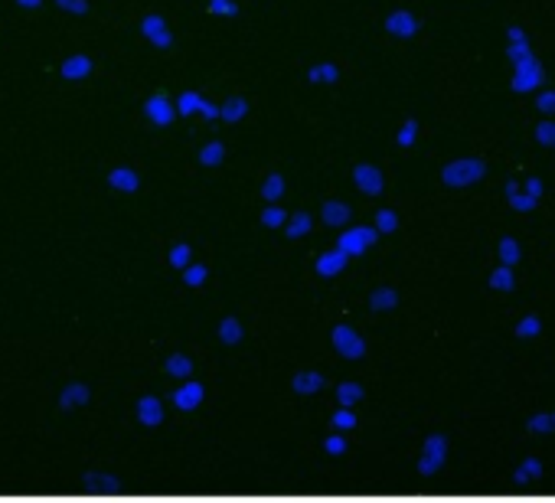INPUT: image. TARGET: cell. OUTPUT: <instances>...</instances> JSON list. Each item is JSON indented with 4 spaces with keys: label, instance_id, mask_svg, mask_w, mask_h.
I'll list each match as a JSON object with an SVG mask.
<instances>
[{
    "label": "cell",
    "instance_id": "obj_1",
    "mask_svg": "<svg viewBox=\"0 0 555 503\" xmlns=\"http://www.w3.org/2000/svg\"><path fill=\"white\" fill-rule=\"evenodd\" d=\"M487 177V164L480 161V157H461V161H451L444 164L441 170V183L451 190H464V187H474L477 180Z\"/></svg>",
    "mask_w": 555,
    "mask_h": 503
},
{
    "label": "cell",
    "instance_id": "obj_2",
    "mask_svg": "<svg viewBox=\"0 0 555 503\" xmlns=\"http://www.w3.org/2000/svg\"><path fill=\"white\" fill-rule=\"evenodd\" d=\"M546 85V66L539 63L536 56H526L520 63H513V92L526 95V92H539Z\"/></svg>",
    "mask_w": 555,
    "mask_h": 503
},
{
    "label": "cell",
    "instance_id": "obj_3",
    "mask_svg": "<svg viewBox=\"0 0 555 503\" xmlns=\"http://www.w3.org/2000/svg\"><path fill=\"white\" fill-rule=\"evenodd\" d=\"M444 461H448V438L444 435H428L422 445V458H418V477H435Z\"/></svg>",
    "mask_w": 555,
    "mask_h": 503
},
{
    "label": "cell",
    "instance_id": "obj_4",
    "mask_svg": "<svg viewBox=\"0 0 555 503\" xmlns=\"http://www.w3.org/2000/svg\"><path fill=\"white\" fill-rule=\"evenodd\" d=\"M379 236H382V232L376 226H347V229H343V236L337 239V249L347 252L350 259H356V255H363V252L373 249Z\"/></svg>",
    "mask_w": 555,
    "mask_h": 503
},
{
    "label": "cell",
    "instance_id": "obj_5",
    "mask_svg": "<svg viewBox=\"0 0 555 503\" xmlns=\"http://www.w3.org/2000/svg\"><path fill=\"white\" fill-rule=\"evenodd\" d=\"M330 343H333V350H337L343 360H363L366 357V340L356 334L350 324L333 327L330 330Z\"/></svg>",
    "mask_w": 555,
    "mask_h": 503
},
{
    "label": "cell",
    "instance_id": "obj_6",
    "mask_svg": "<svg viewBox=\"0 0 555 503\" xmlns=\"http://www.w3.org/2000/svg\"><path fill=\"white\" fill-rule=\"evenodd\" d=\"M353 183H356V190L366 193V196L386 193V177H382V170L376 164H356L353 167Z\"/></svg>",
    "mask_w": 555,
    "mask_h": 503
},
{
    "label": "cell",
    "instance_id": "obj_7",
    "mask_svg": "<svg viewBox=\"0 0 555 503\" xmlns=\"http://www.w3.org/2000/svg\"><path fill=\"white\" fill-rule=\"evenodd\" d=\"M144 115L151 118L157 128H167L170 121H174L180 112H177V105L170 102L167 95H151V98H147V102H144Z\"/></svg>",
    "mask_w": 555,
    "mask_h": 503
},
{
    "label": "cell",
    "instance_id": "obj_8",
    "mask_svg": "<svg viewBox=\"0 0 555 503\" xmlns=\"http://www.w3.org/2000/svg\"><path fill=\"white\" fill-rule=\"evenodd\" d=\"M347 265H350V255L343 252V249H330V252H320L317 255V262H314V272L320 278H337L347 272Z\"/></svg>",
    "mask_w": 555,
    "mask_h": 503
},
{
    "label": "cell",
    "instance_id": "obj_9",
    "mask_svg": "<svg viewBox=\"0 0 555 503\" xmlns=\"http://www.w3.org/2000/svg\"><path fill=\"white\" fill-rule=\"evenodd\" d=\"M141 33H144L147 40H151L157 49H170V46H174V33H170L167 20L157 17V14H147V17L141 20Z\"/></svg>",
    "mask_w": 555,
    "mask_h": 503
},
{
    "label": "cell",
    "instance_id": "obj_10",
    "mask_svg": "<svg viewBox=\"0 0 555 503\" xmlns=\"http://www.w3.org/2000/svg\"><path fill=\"white\" fill-rule=\"evenodd\" d=\"M418 27H422V23H418L412 10H392V14L386 17V33L399 36V40H412Z\"/></svg>",
    "mask_w": 555,
    "mask_h": 503
},
{
    "label": "cell",
    "instance_id": "obj_11",
    "mask_svg": "<svg viewBox=\"0 0 555 503\" xmlns=\"http://www.w3.org/2000/svg\"><path fill=\"white\" fill-rule=\"evenodd\" d=\"M203 399H206V386L203 383H196V379H187L177 392H174V406L180 412H193V409H200L203 406Z\"/></svg>",
    "mask_w": 555,
    "mask_h": 503
},
{
    "label": "cell",
    "instance_id": "obj_12",
    "mask_svg": "<svg viewBox=\"0 0 555 503\" xmlns=\"http://www.w3.org/2000/svg\"><path fill=\"white\" fill-rule=\"evenodd\" d=\"M324 386H327V376L317 373V370H301V373H294V379H291L294 396H317Z\"/></svg>",
    "mask_w": 555,
    "mask_h": 503
},
{
    "label": "cell",
    "instance_id": "obj_13",
    "mask_svg": "<svg viewBox=\"0 0 555 503\" xmlns=\"http://www.w3.org/2000/svg\"><path fill=\"white\" fill-rule=\"evenodd\" d=\"M503 193H507L510 210H516V213H533L536 206H539L536 196L526 193V190H520V183H516V180H507V187H503Z\"/></svg>",
    "mask_w": 555,
    "mask_h": 503
},
{
    "label": "cell",
    "instance_id": "obj_14",
    "mask_svg": "<svg viewBox=\"0 0 555 503\" xmlns=\"http://www.w3.org/2000/svg\"><path fill=\"white\" fill-rule=\"evenodd\" d=\"M350 206L343 203V200H327L324 206H320V219H324L327 226H333V229H347V223H350Z\"/></svg>",
    "mask_w": 555,
    "mask_h": 503
},
{
    "label": "cell",
    "instance_id": "obj_15",
    "mask_svg": "<svg viewBox=\"0 0 555 503\" xmlns=\"http://www.w3.org/2000/svg\"><path fill=\"white\" fill-rule=\"evenodd\" d=\"M542 477H546L542 461L539 458H526V461H520V468L513 471V484L516 487H529V484H539Z\"/></svg>",
    "mask_w": 555,
    "mask_h": 503
},
{
    "label": "cell",
    "instance_id": "obj_16",
    "mask_svg": "<svg viewBox=\"0 0 555 503\" xmlns=\"http://www.w3.org/2000/svg\"><path fill=\"white\" fill-rule=\"evenodd\" d=\"M138 422L147 425V428H157L160 422H164V406H160L157 396L138 399Z\"/></svg>",
    "mask_w": 555,
    "mask_h": 503
},
{
    "label": "cell",
    "instance_id": "obj_17",
    "mask_svg": "<svg viewBox=\"0 0 555 503\" xmlns=\"http://www.w3.org/2000/svg\"><path fill=\"white\" fill-rule=\"evenodd\" d=\"M399 308V291L396 288H376L373 294H369V311H396Z\"/></svg>",
    "mask_w": 555,
    "mask_h": 503
},
{
    "label": "cell",
    "instance_id": "obj_18",
    "mask_svg": "<svg viewBox=\"0 0 555 503\" xmlns=\"http://www.w3.org/2000/svg\"><path fill=\"white\" fill-rule=\"evenodd\" d=\"M487 285L493 288V291H503V294H510L513 288H516V272H513V265H497L490 272V278H487Z\"/></svg>",
    "mask_w": 555,
    "mask_h": 503
},
{
    "label": "cell",
    "instance_id": "obj_19",
    "mask_svg": "<svg viewBox=\"0 0 555 503\" xmlns=\"http://www.w3.org/2000/svg\"><path fill=\"white\" fill-rule=\"evenodd\" d=\"M108 183L115 190H121V193H138L141 177L134 174V170H128V167H118V170H111V174H108Z\"/></svg>",
    "mask_w": 555,
    "mask_h": 503
},
{
    "label": "cell",
    "instance_id": "obj_20",
    "mask_svg": "<svg viewBox=\"0 0 555 503\" xmlns=\"http://www.w3.org/2000/svg\"><path fill=\"white\" fill-rule=\"evenodd\" d=\"M245 337V327L239 317H222L219 321V340L226 343V347H239Z\"/></svg>",
    "mask_w": 555,
    "mask_h": 503
},
{
    "label": "cell",
    "instance_id": "obj_21",
    "mask_svg": "<svg viewBox=\"0 0 555 503\" xmlns=\"http://www.w3.org/2000/svg\"><path fill=\"white\" fill-rule=\"evenodd\" d=\"M314 229V216L311 213H291L288 216V223H285V232H288V239L294 242V239H304L307 236V232H311Z\"/></svg>",
    "mask_w": 555,
    "mask_h": 503
},
{
    "label": "cell",
    "instance_id": "obj_22",
    "mask_svg": "<svg viewBox=\"0 0 555 503\" xmlns=\"http://www.w3.org/2000/svg\"><path fill=\"white\" fill-rule=\"evenodd\" d=\"M245 115H249V102L242 95H232L222 102V121H229V125H239Z\"/></svg>",
    "mask_w": 555,
    "mask_h": 503
},
{
    "label": "cell",
    "instance_id": "obj_23",
    "mask_svg": "<svg viewBox=\"0 0 555 503\" xmlns=\"http://www.w3.org/2000/svg\"><path fill=\"white\" fill-rule=\"evenodd\" d=\"M307 79H311L314 85H337V82H340V66H337V63L311 66V72H307Z\"/></svg>",
    "mask_w": 555,
    "mask_h": 503
},
{
    "label": "cell",
    "instance_id": "obj_24",
    "mask_svg": "<svg viewBox=\"0 0 555 503\" xmlns=\"http://www.w3.org/2000/svg\"><path fill=\"white\" fill-rule=\"evenodd\" d=\"M497 255H500V262L503 265H520V259H523V249H520V242H516L513 236H503L500 242H497Z\"/></svg>",
    "mask_w": 555,
    "mask_h": 503
},
{
    "label": "cell",
    "instance_id": "obj_25",
    "mask_svg": "<svg viewBox=\"0 0 555 503\" xmlns=\"http://www.w3.org/2000/svg\"><path fill=\"white\" fill-rule=\"evenodd\" d=\"M529 435H552L555 432V412H536L526 419Z\"/></svg>",
    "mask_w": 555,
    "mask_h": 503
},
{
    "label": "cell",
    "instance_id": "obj_26",
    "mask_svg": "<svg viewBox=\"0 0 555 503\" xmlns=\"http://www.w3.org/2000/svg\"><path fill=\"white\" fill-rule=\"evenodd\" d=\"M366 399V389H363V383H340L337 386V402L340 406H360V402Z\"/></svg>",
    "mask_w": 555,
    "mask_h": 503
},
{
    "label": "cell",
    "instance_id": "obj_27",
    "mask_svg": "<svg viewBox=\"0 0 555 503\" xmlns=\"http://www.w3.org/2000/svg\"><path fill=\"white\" fill-rule=\"evenodd\" d=\"M285 190H288L285 177H281V174H268L265 183H262V200L265 203H278L281 196H285Z\"/></svg>",
    "mask_w": 555,
    "mask_h": 503
},
{
    "label": "cell",
    "instance_id": "obj_28",
    "mask_svg": "<svg viewBox=\"0 0 555 503\" xmlns=\"http://www.w3.org/2000/svg\"><path fill=\"white\" fill-rule=\"evenodd\" d=\"M89 402V386H82V383H72L63 389V396H59V406L63 409H72V406H85Z\"/></svg>",
    "mask_w": 555,
    "mask_h": 503
},
{
    "label": "cell",
    "instance_id": "obj_29",
    "mask_svg": "<svg viewBox=\"0 0 555 503\" xmlns=\"http://www.w3.org/2000/svg\"><path fill=\"white\" fill-rule=\"evenodd\" d=\"M222 161H226V144L222 141H209L200 147V164L203 167H219Z\"/></svg>",
    "mask_w": 555,
    "mask_h": 503
},
{
    "label": "cell",
    "instance_id": "obj_30",
    "mask_svg": "<svg viewBox=\"0 0 555 503\" xmlns=\"http://www.w3.org/2000/svg\"><path fill=\"white\" fill-rule=\"evenodd\" d=\"M164 370H167L170 376H177V379H190V373H193V360L187 357V353H174V357H167Z\"/></svg>",
    "mask_w": 555,
    "mask_h": 503
},
{
    "label": "cell",
    "instance_id": "obj_31",
    "mask_svg": "<svg viewBox=\"0 0 555 503\" xmlns=\"http://www.w3.org/2000/svg\"><path fill=\"white\" fill-rule=\"evenodd\" d=\"M288 216H291V213L285 210V206L268 203L265 210H262V226H265V229H281V226L288 223Z\"/></svg>",
    "mask_w": 555,
    "mask_h": 503
},
{
    "label": "cell",
    "instance_id": "obj_32",
    "mask_svg": "<svg viewBox=\"0 0 555 503\" xmlns=\"http://www.w3.org/2000/svg\"><path fill=\"white\" fill-rule=\"evenodd\" d=\"M92 72V59L89 56H72L63 63V76L66 79H82V76H89Z\"/></svg>",
    "mask_w": 555,
    "mask_h": 503
},
{
    "label": "cell",
    "instance_id": "obj_33",
    "mask_svg": "<svg viewBox=\"0 0 555 503\" xmlns=\"http://www.w3.org/2000/svg\"><path fill=\"white\" fill-rule=\"evenodd\" d=\"M330 425H333V432H353V428H356V415H353V409H350V406H340L337 412H333Z\"/></svg>",
    "mask_w": 555,
    "mask_h": 503
},
{
    "label": "cell",
    "instance_id": "obj_34",
    "mask_svg": "<svg viewBox=\"0 0 555 503\" xmlns=\"http://www.w3.org/2000/svg\"><path fill=\"white\" fill-rule=\"evenodd\" d=\"M542 334V321L536 314H526V317H520V321H516V337H523V340H529V337H539Z\"/></svg>",
    "mask_w": 555,
    "mask_h": 503
},
{
    "label": "cell",
    "instance_id": "obj_35",
    "mask_svg": "<svg viewBox=\"0 0 555 503\" xmlns=\"http://www.w3.org/2000/svg\"><path fill=\"white\" fill-rule=\"evenodd\" d=\"M415 141H418V121L415 118H405L402 128L396 131V144L399 147H412Z\"/></svg>",
    "mask_w": 555,
    "mask_h": 503
},
{
    "label": "cell",
    "instance_id": "obj_36",
    "mask_svg": "<svg viewBox=\"0 0 555 503\" xmlns=\"http://www.w3.org/2000/svg\"><path fill=\"white\" fill-rule=\"evenodd\" d=\"M200 105H203V95L200 92H183L177 98V112L180 115H196V112H200Z\"/></svg>",
    "mask_w": 555,
    "mask_h": 503
},
{
    "label": "cell",
    "instance_id": "obj_37",
    "mask_svg": "<svg viewBox=\"0 0 555 503\" xmlns=\"http://www.w3.org/2000/svg\"><path fill=\"white\" fill-rule=\"evenodd\" d=\"M206 278H209V268H206V265H193V262H190L187 268H183V285L200 288Z\"/></svg>",
    "mask_w": 555,
    "mask_h": 503
},
{
    "label": "cell",
    "instance_id": "obj_38",
    "mask_svg": "<svg viewBox=\"0 0 555 503\" xmlns=\"http://www.w3.org/2000/svg\"><path fill=\"white\" fill-rule=\"evenodd\" d=\"M373 226L382 232V236H389V232H396V229H399V216H396V210H379Z\"/></svg>",
    "mask_w": 555,
    "mask_h": 503
},
{
    "label": "cell",
    "instance_id": "obj_39",
    "mask_svg": "<svg viewBox=\"0 0 555 503\" xmlns=\"http://www.w3.org/2000/svg\"><path fill=\"white\" fill-rule=\"evenodd\" d=\"M533 134H536V141H539L542 147H552V151H555V121H552V118L539 121Z\"/></svg>",
    "mask_w": 555,
    "mask_h": 503
},
{
    "label": "cell",
    "instance_id": "obj_40",
    "mask_svg": "<svg viewBox=\"0 0 555 503\" xmlns=\"http://www.w3.org/2000/svg\"><path fill=\"white\" fill-rule=\"evenodd\" d=\"M347 432H337V435H330L327 441H324V451L330 458H340V455H347L350 451V445H347V438H343Z\"/></svg>",
    "mask_w": 555,
    "mask_h": 503
},
{
    "label": "cell",
    "instance_id": "obj_41",
    "mask_svg": "<svg viewBox=\"0 0 555 503\" xmlns=\"http://www.w3.org/2000/svg\"><path fill=\"white\" fill-rule=\"evenodd\" d=\"M209 14L213 17H239L236 0H209Z\"/></svg>",
    "mask_w": 555,
    "mask_h": 503
},
{
    "label": "cell",
    "instance_id": "obj_42",
    "mask_svg": "<svg viewBox=\"0 0 555 503\" xmlns=\"http://www.w3.org/2000/svg\"><path fill=\"white\" fill-rule=\"evenodd\" d=\"M190 259H193V249L187 242H177L174 249H170V265H174V268H187Z\"/></svg>",
    "mask_w": 555,
    "mask_h": 503
},
{
    "label": "cell",
    "instance_id": "obj_43",
    "mask_svg": "<svg viewBox=\"0 0 555 503\" xmlns=\"http://www.w3.org/2000/svg\"><path fill=\"white\" fill-rule=\"evenodd\" d=\"M85 487L89 490H118V481L111 474H85Z\"/></svg>",
    "mask_w": 555,
    "mask_h": 503
},
{
    "label": "cell",
    "instance_id": "obj_44",
    "mask_svg": "<svg viewBox=\"0 0 555 503\" xmlns=\"http://www.w3.org/2000/svg\"><path fill=\"white\" fill-rule=\"evenodd\" d=\"M526 56H533V46H529V40L507 43V59H510V63H520V59H526Z\"/></svg>",
    "mask_w": 555,
    "mask_h": 503
},
{
    "label": "cell",
    "instance_id": "obj_45",
    "mask_svg": "<svg viewBox=\"0 0 555 503\" xmlns=\"http://www.w3.org/2000/svg\"><path fill=\"white\" fill-rule=\"evenodd\" d=\"M536 108L539 112H546V115H555V89H539Z\"/></svg>",
    "mask_w": 555,
    "mask_h": 503
},
{
    "label": "cell",
    "instance_id": "obj_46",
    "mask_svg": "<svg viewBox=\"0 0 555 503\" xmlns=\"http://www.w3.org/2000/svg\"><path fill=\"white\" fill-rule=\"evenodd\" d=\"M56 7L69 10V14H89V4H85V0H56Z\"/></svg>",
    "mask_w": 555,
    "mask_h": 503
},
{
    "label": "cell",
    "instance_id": "obj_47",
    "mask_svg": "<svg viewBox=\"0 0 555 503\" xmlns=\"http://www.w3.org/2000/svg\"><path fill=\"white\" fill-rule=\"evenodd\" d=\"M200 115H203L206 121H216V118H222V105H213V102H206V98H203Z\"/></svg>",
    "mask_w": 555,
    "mask_h": 503
},
{
    "label": "cell",
    "instance_id": "obj_48",
    "mask_svg": "<svg viewBox=\"0 0 555 503\" xmlns=\"http://www.w3.org/2000/svg\"><path fill=\"white\" fill-rule=\"evenodd\" d=\"M526 193H533L536 200H542V193H546V187H542L539 177H529V180H526Z\"/></svg>",
    "mask_w": 555,
    "mask_h": 503
},
{
    "label": "cell",
    "instance_id": "obj_49",
    "mask_svg": "<svg viewBox=\"0 0 555 503\" xmlns=\"http://www.w3.org/2000/svg\"><path fill=\"white\" fill-rule=\"evenodd\" d=\"M507 40H510V43H523V40H529V36H526L523 27H510V30H507Z\"/></svg>",
    "mask_w": 555,
    "mask_h": 503
},
{
    "label": "cell",
    "instance_id": "obj_50",
    "mask_svg": "<svg viewBox=\"0 0 555 503\" xmlns=\"http://www.w3.org/2000/svg\"><path fill=\"white\" fill-rule=\"evenodd\" d=\"M17 4H20V7H40L43 0H17Z\"/></svg>",
    "mask_w": 555,
    "mask_h": 503
}]
</instances>
